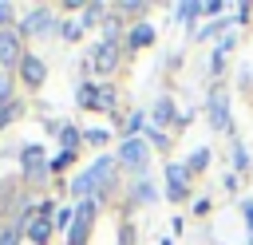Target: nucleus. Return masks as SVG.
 Returning a JSON list of instances; mask_svg holds the SVG:
<instances>
[{
	"mask_svg": "<svg viewBox=\"0 0 253 245\" xmlns=\"http://www.w3.org/2000/svg\"><path fill=\"white\" fill-rule=\"evenodd\" d=\"M111 174H115V162H111V158H99L87 174H79V178L71 182V194L87 202V194H91V190H99V186H107V182H111Z\"/></svg>",
	"mask_w": 253,
	"mask_h": 245,
	"instance_id": "nucleus-1",
	"label": "nucleus"
},
{
	"mask_svg": "<svg viewBox=\"0 0 253 245\" xmlns=\"http://www.w3.org/2000/svg\"><path fill=\"white\" fill-rule=\"evenodd\" d=\"M119 162L130 166V170H142V166H146V146H142V138H126V142L119 146Z\"/></svg>",
	"mask_w": 253,
	"mask_h": 245,
	"instance_id": "nucleus-2",
	"label": "nucleus"
},
{
	"mask_svg": "<svg viewBox=\"0 0 253 245\" xmlns=\"http://www.w3.org/2000/svg\"><path fill=\"white\" fill-rule=\"evenodd\" d=\"M210 122L221 130V126H229V99H225V87H213V95H210Z\"/></svg>",
	"mask_w": 253,
	"mask_h": 245,
	"instance_id": "nucleus-3",
	"label": "nucleus"
},
{
	"mask_svg": "<svg viewBox=\"0 0 253 245\" xmlns=\"http://www.w3.org/2000/svg\"><path fill=\"white\" fill-rule=\"evenodd\" d=\"M186 174H190V166H178V162L166 166V194H170L174 202L186 198Z\"/></svg>",
	"mask_w": 253,
	"mask_h": 245,
	"instance_id": "nucleus-4",
	"label": "nucleus"
},
{
	"mask_svg": "<svg viewBox=\"0 0 253 245\" xmlns=\"http://www.w3.org/2000/svg\"><path fill=\"white\" fill-rule=\"evenodd\" d=\"M47 209H51V205H40V209H36V221L28 225V237H32L36 245H47V237H51V217H47Z\"/></svg>",
	"mask_w": 253,
	"mask_h": 245,
	"instance_id": "nucleus-5",
	"label": "nucleus"
},
{
	"mask_svg": "<svg viewBox=\"0 0 253 245\" xmlns=\"http://www.w3.org/2000/svg\"><path fill=\"white\" fill-rule=\"evenodd\" d=\"M91 213H95V202H91V198H87V202H79V217L71 221V245H83L87 225H91Z\"/></svg>",
	"mask_w": 253,
	"mask_h": 245,
	"instance_id": "nucleus-6",
	"label": "nucleus"
},
{
	"mask_svg": "<svg viewBox=\"0 0 253 245\" xmlns=\"http://www.w3.org/2000/svg\"><path fill=\"white\" fill-rule=\"evenodd\" d=\"M0 59H4V63L24 59V55H20V36H16L12 28H0Z\"/></svg>",
	"mask_w": 253,
	"mask_h": 245,
	"instance_id": "nucleus-7",
	"label": "nucleus"
},
{
	"mask_svg": "<svg viewBox=\"0 0 253 245\" xmlns=\"http://www.w3.org/2000/svg\"><path fill=\"white\" fill-rule=\"evenodd\" d=\"M20 158H24L28 178H32V182H40V178H43V150H40V146H24V154H20Z\"/></svg>",
	"mask_w": 253,
	"mask_h": 245,
	"instance_id": "nucleus-8",
	"label": "nucleus"
},
{
	"mask_svg": "<svg viewBox=\"0 0 253 245\" xmlns=\"http://www.w3.org/2000/svg\"><path fill=\"white\" fill-rule=\"evenodd\" d=\"M20 75H24V83L36 87V83H43V63H40L36 55H24V59H20Z\"/></svg>",
	"mask_w": 253,
	"mask_h": 245,
	"instance_id": "nucleus-9",
	"label": "nucleus"
},
{
	"mask_svg": "<svg viewBox=\"0 0 253 245\" xmlns=\"http://www.w3.org/2000/svg\"><path fill=\"white\" fill-rule=\"evenodd\" d=\"M115 67V47L111 43H99L95 47V71H111Z\"/></svg>",
	"mask_w": 253,
	"mask_h": 245,
	"instance_id": "nucleus-10",
	"label": "nucleus"
},
{
	"mask_svg": "<svg viewBox=\"0 0 253 245\" xmlns=\"http://www.w3.org/2000/svg\"><path fill=\"white\" fill-rule=\"evenodd\" d=\"M47 24H51V12H43V8H40V12H32V16L24 20V32H43Z\"/></svg>",
	"mask_w": 253,
	"mask_h": 245,
	"instance_id": "nucleus-11",
	"label": "nucleus"
},
{
	"mask_svg": "<svg viewBox=\"0 0 253 245\" xmlns=\"http://www.w3.org/2000/svg\"><path fill=\"white\" fill-rule=\"evenodd\" d=\"M154 40V28L150 24H138L134 32H130V47H142V43H150Z\"/></svg>",
	"mask_w": 253,
	"mask_h": 245,
	"instance_id": "nucleus-12",
	"label": "nucleus"
},
{
	"mask_svg": "<svg viewBox=\"0 0 253 245\" xmlns=\"http://www.w3.org/2000/svg\"><path fill=\"white\" fill-rule=\"evenodd\" d=\"M16 115H20V103H16V99H8V103H4V111H0V126H8Z\"/></svg>",
	"mask_w": 253,
	"mask_h": 245,
	"instance_id": "nucleus-13",
	"label": "nucleus"
},
{
	"mask_svg": "<svg viewBox=\"0 0 253 245\" xmlns=\"http://www.w3.org/2000/svg\"><path fill=\"white\" fill-rule=\"evenodd\" d=\"M95 107H103V111H107V107H115V91H111V87L95 91Z\"/></svg>",
	"mask_w": 253,
	"mask_h": 245,
	"instance_id": "nucleus-14",
	"label": "nucleus"
},
{
	"mask_svg": "<svg viewBox=\"0 0 253 245\" xmlns=\"http://www.w3.org/2000/svg\"><path fill=\"white\" fill-rule=\"evenodd\" d=\"M154 119H158V122H170V119H174V107H170V99H162V103L154 107Z\"/></svg>",
	"mask_w": 253,
	"mask_h": 245,
	"instance_id": "nucleus-15",
	"label": "nucleus"
},
{
	"mask_svg": "<svg viewBox=\"0 0 253 245\" xmlns=\"http://www.w3.org/2000/svg\"><path fill=\"white\" fill-rule=\"evenodd\" d=\"M79 103H83V107H95V87H91V83L79 87Z\"/></svg>",
	"mask_w": 253,
	"mask_h": 245,
	"instance_id": "nucleus-16",
	"label": "nucleus"
},
{
	"mask_svg": "<svg viewBox=\"0 0 253 245\" xmlns=\"http://www.w3.org/2000/svg\"><path fill=\"white\" fill-rule=\"evenodd\" d=\"M202 12V4H178V16L182 20H190V16H198Z\"/></svg>",
	"mask_w": 253,
	"mask_h": 245,
	"instance_id": "nucleus-17",
	"label": "nucleus"
},
{
	"mask_svg": "<svg viewBox=\"0 0 253 245\" xmlns=\"http://www.w3.org/2000/svg\"><path fill=\"white\" fill-rule=\"evenodd\" d=\"M206 162H210V150H198V154H194V158H190V170H202V166H206Z\"/></svg>",
	"mask_w": 253,
	"mask_h": 245,
	"instance_id": "nucleus-18",
	"label": "nucleus"
},
{
	"mask_svg": "<svg viewBox=\"0 0 253 245\" xmlns=\"http://www.w3.org/2000/svg\"><path fill=\"white\" fill-rule=\"evenodd\" d=\"M0 245H16V229H0Z\"/></svg>",
	"mask_w": 253,
	"mask_h": 245,
	"instance_id": "nucleus-19",
	"label": "nucleus"
},
{
	"mask_svg": "<svg viewBox=\"0 0 253 245\" xmlns=\"http://www.w3.org/2000/svg\"><path fill=\"white\" fill-rule=\"evenodd\" d=\"M75 138H79V134H75V130H71V126H67V130H63V146H67V150H71V146H75Z\"/></svg>",
	"mask_w": 253,
	"mask_h": 245,
	"instance_id": "nucleus-20",
	"label": "nucleus"
},
{
	"mask_svg": "<svg viewBox=\"0 0 253 245\" xmlns=\"http://www.w3.org/2000/svg\"><path fill=\"white\" fill-rule=\"evenodd\" d=\"M87 142H107V130H87Z\"/></svg>",
	"mask_w": 253,
	"mask_h": 245,
	"instance_id": "nucleus-21",
	"label": "nucleus"
},
{
	"mask_svg": "<svg viewBox=\"0 0 253 245\" xmlns=\"http://www.w3.org/2000/svg\"><path fill=\"white\" fill-rule=\"evenodd\" d=\"M4 103H8V79L0 75V111H4Z\"/></svg>",
	"mask_w": 253,
	"mask_h": 245,
	"instance_id": "nucleus-22",
	"label": "nucleus"
},
{
	"mask_svg": "<svg viewBox=\"0 0 253 245\" xmlns=\"http://www.w3.org/2000/svg\"><path fill=\"white\" fill-rule=\"evenodd\" d=\"M8 16H12V8H8V4H0V24H4Z\"/></svg>",
	"mask_w": 253,
	"mask_h": 245,
	"instance_id": "nucleus-23",
	"label": "nucleus"
},
{
	"mask_svg": "<svg viewBox=\"0 0 253 245\" xmlns=\"http://www.w3.org/2000/svg\"><path fill=\"white\" fill-rule=\"evenodd\" d=\"M241 209H245V217H249V225H253V205H249V202H245V205H241Z\"/></svg>",
	"mask_w": 253,
	"mask_h": 245,
	"instance_id": "nucleus-24",
	"label": "nucleus"
},
{
	"mask_svg": "<svg viewBox=\"0 0 253 245\" xmlns=\"http://www.w3.org/2000/svg\"><path fill=\"white\" fill-rule=\"evenodd\" d=\"M119 245H130V229H123V241Z\"/></svg>",
	"mask_w": 253,
	"mask_h": 245,
	"instance_id": "nucleus-25",
	"label": "nucleus"
}]
</instances>
